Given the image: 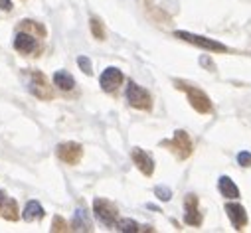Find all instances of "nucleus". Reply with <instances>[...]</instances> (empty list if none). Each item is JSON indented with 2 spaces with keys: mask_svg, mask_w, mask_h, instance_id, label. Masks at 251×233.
I'll use <instances>...</instances> for the list:
<instances>
[{
  "mask_svg": "<svg viewBox=\"0 0 251 233\" xmlns=\"http://www.w3.org/2000/svg\"><path fill=\"white\" fill-rule=\"evenodd\" d=\"M4 202H6V196H4V192L0 190V211H2V206H4Z\"/></svg>",
  "mask_w": 251,
  "mask_h": 233,
  "instance_id": "25",
  "label": "nucleus"
},
{
  "mask_svg": "<svg viewBox=\"0 0 251 233\" xmlns=\"http://www.w3.org/2000/svg\"><path fill=\"white\" fill-rule=\"evenodd\" d=\"M184 208H186L184 219H186L188 225H200V223H202V215H200V211H198V198H196L194 194L186 196Z\"/></svg>",
  "mask_w": 251,
  "mask_h": 233,
  "instance_id": "8",
  "label": "nucleus"
},
{
  "mask_svg": "<svg viewBox=\"0 0 251 233\" xmlns=\"http://www.w3.org/2000/svg\"><path fill=\"white\" fill-rule=\"evenodd\" d=\"M77 66H79L81 71H85L87 75L93 73V68H91V62H89V57H87V55H79V57H77Z\"/></svg>",
  "mask_w": 251,
  "mask_h": 233,
  "instance_id": "19",
  "label": "nucleus"
},
{
  "mask_svg": "<svg viewBox=\"0 0 251 233\" xmlns=\"http://www.w3.org/2000/svg\"><path fill=\"white\" fill-rule=\"evenodd\" d=\"M22 217L26 219V221H34V219H42L44 217V208L38 204V202H28L26 204V208H24V213H22Z\"/></svg>",
  "mask_w": 251,
  "mask_h": 233,
  "instance_id": "16",
  "label": "nucleus"
},
{
  "mask_svg": "<svg viewBox=\"0 0 251 233\" xmlns=\"http://www.w3.org/2000/svg\"><path fill=\"white\" fill-rule=\"evenodd\" d=\"M131 156H133V162L137 164V168H139L143 174L151 176V174L154 172V162H152V158H151L145 150H141V148H133Z\"/></svg>",
  "mask_w": 251,
  "mask_h": 233,
  "instance_id": "9",
  "label": "nucleus"
},
{
  "mask_svg": "<svg viewBox=\"0 0 251 233\" xmlns=\"http://www.w3.org/2000/svg\"><path fill=\"white\" fill-rule=\"evenodd\" d=\"M154 194H156V198L162 200V202H168V200L172 198V192H170V188H166V186H156V188H154Z\"/></svg>",
  "mask_w": 251,
  "mask_h": 233,
  "instance_id": "20",
  "label": "nucleus"
},
{
  "mask_svg": "<svg viewBox=\"0 0 251 233\" xmlns=\"http://www.w3.org/2000/svg\"><path fill=\"white\" fill-rule=\"evenodd\" d=\"M218 188H220V192H222L224 198H229V200L239 198V188H237V186L233 184V180L227 178V176H222V178L218 180Z\"/></svg>",
  "mask_w": 251,
  "mask_h": 233,
  "instance_id": "13",
  "label": "nucleus"
},
{
  "mask_svg": "<svg viewBox=\"0 0 251 233\" xmlns=\"http://www.w3.org/2000/svg\"><path fill=\"white\" fill-rule=\"evenodd\" d=\"M91 30H93V36H95L97 40H103V38H105L103 26L99 24V20H97V18H91Z\"/></svg>",
  "mask_w": 251,
  "mask_h": 233,
  "instance_id": "21",
  "label": "nucleus"
},
{
  "mask_svg": "<svg viewBox=\"0 0 251 233\" xmlns=\"http://www.w3.org/2000/svg\"><path fill=\"white\" fill-rule=\"evenodd\" d=\"M127 101H129V105L131 107H135V109H143V111H147V109H151V93L147 91V89H143L141 85H137L135 81H131L129 85H127Z\"/></svg>",
  "mask_w": 251,
  "mask_h": 233,
  "instance_id": "1",
  "label": "nucleus"
},
{
  "mask_svg": "<svg viewBox=\"0 0 251 233\" xmlns=\"http://www.w3.org/2000/svg\"><path fill=\"white\" fill-rule=\"evenodd\" d=\"M14 47L20 51V53H32L34 49H36V38L34 36H30V34H26V32H20V34H16V38H14Z\"/></svg>",
  "mask_w": 251,
  "mask_h": 233,
  "instance_id": "12",
  "label": "nucleus"
},
{
  "mask_svg": "<svg viewBox=\"0 0 251 233\" xmlns=\"http://www.w3.org/2000/svg\"><path fill=\"white\" fill-rule=\"evenodd\" d=\"M28 87H30V91H32L36 97H40V99H51V87H50L48 79L44 77V73L32 71V73H30Z\"/></svg>",
  "mask_w": 251,
  "mask_h": 233,
  "instance_id": "4",
  "label": "nucleus"
},
{
  "mask_svg": "<svg viewBox=\"0 0 251 233\" xmlns=\"http://www.w3.org/2000/svg\"><path fill=\"white\" fill-rule=\"evenodd\" d=\"M115 227H117V231H123V233H137V231H147L149 229L145 225H139L135 219H119L115 223Z\"/></svg>",
  "mask_w": 251,
  "mask_h": 233,
  "instance_id": "17",
  "label": "nucleus"
},
{
  "mask_svg": "<svg viewBox=\"0 0 251 233\" xmlns=\"http://www.w3.org/2000/svg\"><path fill=\"white\" fill-rule=\"evenodd\" d=\"M99 83H101L103 91L113 93V91L123 83V73H121V70H117V68H107V70L101 73Z\"/></svg>",
  "mask_w": 251,
  "mask_h": 233,
  "instance_id": "7",
  "label": "nucleus"
},
{
  "mask_svg": "<svg viewBox=\"0 0 251 233\" xmlns=\"http://www.w3.org/2000/svg\"><path fill=\"white\" fill-rule=\"evenodd\" d=\"M2 215L6 219H16L18 213H16V202L14 200H6L4 206H2Z\"/></svg>",
  "mask_w": 251,
  "mask_h": 233,
  "instance_id": "18",
  "label": "nucleus"
},
{
  "mask_svg": "<svg viewBox=\"0 0 251 233\" xmlns=\"http://www.w3.org/2000/svg\"><path fill=\"white\" fill-rule=\"evenodd\" d=\"M55 152H57V158H59L61 162L77 164L79 158H81V154H83V148H81V144H77V142H61Z\"/></svg>",
  "mask_w": 251,
  "mask_h": 233,
  "instance_id": "5",
  "label": "nucleus"
},
{
  "mask_svg": "<svg viewBox=\"0 0 251 233\" xmlns=\"http://www.w3.org/2000/svg\"><path fill=\"white\" fill-rule=\"evenodd\" d=\"M237 162L241 164V166H251V152H239L237 154Z\"/></svg>",
  "mask_w": 251,
  "mask_h": 233,
  "instance_id": "23",
  "label": "nucleus"
},
{
  "mask_svg": "<svg viewBox=\"0 0 251 233\" xmlns=\"http://www.w3.org/2000/svg\"><path fill=\"white\" fill-rule=\"evenodd\" d=\"M184 89H186V93H188V99H190V105H192L198 113H210L212 103H210V99H208V95H206L204 91H200V89H196V87H184Z\"/></svg>",
  "mask_w": 251,
  "mask_h": 233,
  "instance_id": "6",
  "label": "nucleus"
},
{
  "mask_svg": "<svg viewBox=\"0 0 251 233\" xmlns=\"http://www.w3.org/2000/svg\"><path fill=\"white\" fill-rule=\"evenodd\" d=\"M72 227L75 231H91L93 225H91V219L87 215L85 210H75V215H74V221H72Z\"/></svg>",
  "mask_w": 251,
  "mask_h": 233,
  "instance_id": "14",
  "label": "nucleus"
},
{
  "mask_svg": "<svg viewBox=\"0 0 251 233\" xmlns=\"http://www.w3.org/2000/svg\"><path fill=\"white\" fill-rule=\"evenodd\" d=\"M176 38L184 40V42H190L194 46H200L204 49H210V51H226L227 47L216 40H210V38H204V36H196V34H190V32H176L174 34Z\"/></svg>",
  "mask_w": 251,
  "mask_h": 233,
  "instance_id": "3",
  "label": "nucleus"
},
{
  "mask_svg": "<svg viewBox=\"0 0 251 233\" xmlns=\"http://www.w3.org/2000/svg\"><path fill=\"white\" fill-rule=\"evenodd\" d=\"M0 10H12V2L10 0H0Z\"/></svg>",
  "mask_w": 251,
  "mask_h": 233,
  "instance_id": "24",
  "label": "nucleus"
},
{
  "mask_svg": "<svg viewBox=\"0 0 251 233\" xmlns=\"http://www.w3.org/2000/svg\"><path fill=\"white\" fill-rule=\"evenodd\" d=\"M172 146H176V152H178L180 158H186L188 154H190V150H192V142H190V139H188V135L184 131H176Z\"/></svg>",
  "mask_w": 251,
  "mask_h": 233,
  "instance_id": "11",
  "label": "nucleus"
},
{
  "mask_svg": "<svg viewBox=\"0 0 251 233\" xmlns=\"http://www.w3.org/2000/svg\"><path fill=\"white\" fill-rule=\"evenodd\" d=\"M53 83L61 89V91H72L75 87V79L68 73V71H55L53 73Z\"/></svg>",
  "mask_w": 251,
  "mask_h": 233,
  "instance_id": "15",
  "label": "nucleus"
},
{
  "mask_svg": "<svg viewBox=\"0 0 251 233\" xmlns=\"http://www.w3.org/2000/svg\"><path fill=\"white\" fill-rule=\"evenodd\" d=\"M51 231H68V223L61 217H55L53 223H51Z\"/></svg>",
  "mask_w": 251,
  "mask_h": 233,
  "instance_id": "22",
  "label": "nucleus"
},
{
  "mask_svg": "<svg viewBox=\"0 0 251 233\" xmlns=\"http://www.w3.org/2000/svg\"><path fill=\"white\" fill-rule=\"evenodd\" d=\"M226 213H227V217H229V221L233 223L235 229H241L247 223V213H245L243 206H239V204H227Z\"/></svg>",
  "mask_w": 251,
  "mask_h": 233,
  "instance_id": "10",
  "label": "nucleus"
},
{
  "mask_svg": "<svg viewBox=\"0 0 251 233\" xmlns=\"http://www.w3.org/2000/svg\"><path fill=\"white\" fill-rule=\"evenodd\" d=\"M93 211H95V217L99 221H103L105 225H115L117 215H119L117 208L105 198H95L93 200Z\"/></svg>",
  "mask_w": 251,
  "mask_h": 233,
  "instance_id": "2",
  "label": "nucleus"
}]
</instances>
